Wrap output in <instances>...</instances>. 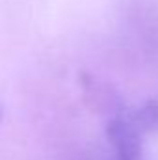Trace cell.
<instances>
[{"label":"cell","mask_w":158,"mask_h":160,"mask_svg":"<svg viewBox=\"0 0 158 160\" xmlns=\"http://www.w3.org/2000/svg\"><path fill=\"white\" fill-rule=\"evenodd\" d=\"M130 121L141 134H156L158 132V99L145 101L141 106L126 112Z\"/></svg>","instance_id":"cell-1"}]
</instances>
